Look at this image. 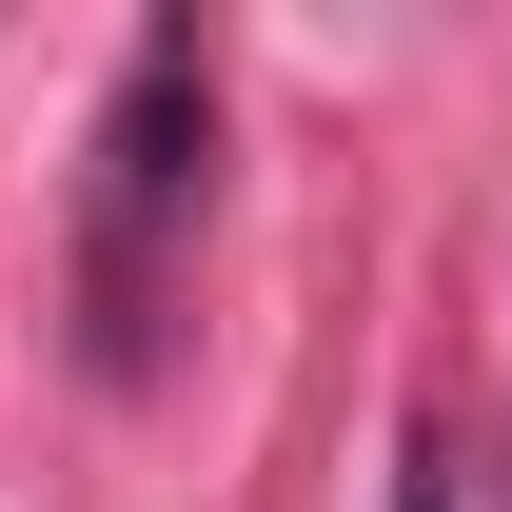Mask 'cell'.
Instances as JSON below:
<instances>
[{
    "label": "cell",
    "instance_id": "cell-1",
    "mask_svg": "<svg viewBox=\"0 0 512 512\" xmlns=\"http://www.w3.org/2000/svg\"><path fill=\"white\" fill-rule=\"evenodd\" d=\"M217 197V40L197 20H138L119 40V99L79 138V355L99 375H158V296H178V237Z\"/></svg>",
    "mask_w": 512,
    "mask_h": 512
},
{
    "label": "cell",
    "instance_id": "cell-2",
    "mask_svg": "<svg viewBox=\"0 0 512 512\" xmlns=\"http://www.w3.org/2000/svg\"><path fill=\"white\" fill-rule=\"evenodd\" d=\"M394 512H473V473H453V453L414 434V473H394Z\"/></svg>",
    "mask_w": 512,
    "mask_h": 512
},
{
    "label": "cell",
    "instance_id": "cell-3",
    "mask_svg": "<svg viewBox=\"0 0 512 512\" xmlns=\"http://www.w3.org/2000/svg\"><path fill=\"white\" fill-rule=\"evenodd\" d=\"M473 512H512V453H493V473H473Z\"/></svg>",
    "mask_w": 512,
    "mask_h": 512
}]
</instances>
